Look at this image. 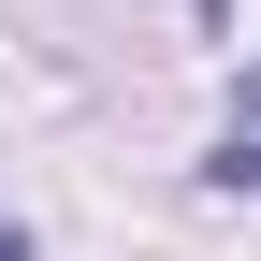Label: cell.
<instances>
[{
  "instance_id": "6da1fadb",
  "label": "cell",
  "mask_w": 261,
  "mask_h": 261,
  "mask_svg": "<svg viewBox=\"0 0 261 261\" xmlns=\"http://www.w3.org/2000/svg\"><path fill=\"white\" fill-rule=\"evenodd\" d=\"M0 261H29V247H15V232H0Z\"/></svg>"
}]
</instances>
